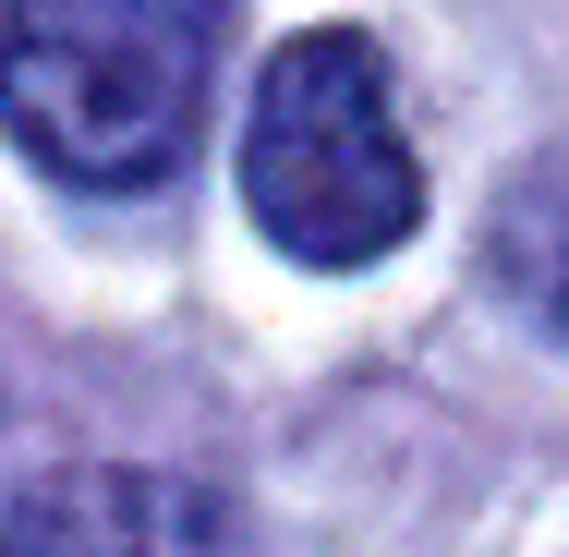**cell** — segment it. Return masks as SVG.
Here are the masks:
<instances>
[{"label": "cell", "mask_w": 569, "mask_h": 557, "mask_svg": "<svg viewBox=\"0 0 569 557\" xmlns=\"http://www.w3.org/2000/svg\"><path fill=\"white\" fill-rule=\"evenodd\" d=\"M230 0H0V121L61 182H158L219 86Z\"/></svg>", "instance_id": "obj_1"}, {"label": "cell", "mask_w": 569, "mask_h": 557, "mask_svg": "<svg viewBox=\"0 0 569 557\" xmlns=\"http://www.w3.org/2000/svg\"><path fill=\"white\" fill-rule=\"evenodd\" d=\"M242 207L303 267H363L425 219V170L388 110V61L351 24H316L267 61L254 133H242Z\"/></svg>", "instance_id": "obj_2"}, {"label": "cell", "mask_w": 569, "mask_h": 557, "mask_svg": "<svg viewBox=\"0 0 569 557\" xmlns=\"http://www.w3.org/2000/svg\"><path fill=\"white\" fill-rule=\"evenodd\" d=\"M485 267H497V291H509V304L569 351V158H533V170L509 182Z\"/></svg>", "instance_id": "obj_3"}, {"label": "cell", "mask_w": 569, "mask_h": 557, "mask_svg": "<svg viewBox=\"0 0 569 557\" xmlns=\"http://www.w3.org/2000/svg\"><path fill=\"white\" fill-rule=\"evenodd\" d=\"M0 557H121V485H37V497H12Z\"/></svg>", "instance_id": "obj_4"}]
</instances>
